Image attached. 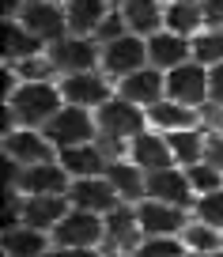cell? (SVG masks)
<instances>
[{
  "label": "cell",
  "instance_id": "cell-1",
  "mask_svg": "<svg viewBox=\"0 0 223 257\" xmlns=\"http://www.w3.org/2000/svg\"><path fill=\"white\" fill-rule=\"evenodd\" d=\"M64 106L61 83L57 80H23L8 98H4V133L19 125L31 128H46L49 117Z\"/></svg>",
  "mask_w": 223,
  "mask_h": 257
},
{
  "label": "cell",
  "instance_id": "cell-2",
  "mask_svg": "<svg viewBox=\"0 0 223 257\" xmlns=\"http://www.w3.org/2000/svg\"><path fill=\"white\" fill-rule=\"evenodd\" d=\"M95 121H98V137L102 140H125V144L133 137H140L144 128H152L148 125V110L129 102V98H121V95L106 98L95 110Z\"/></svg>",
  "mask_w": 223,
  "mask_h": 257
},
{
  "label": "cell",
  "instance_id": "cell-3",
  "mask_svg": "<svg viewBox=\"0 0 223 257\" xmlns=\"http://www.w3.org/2000/svg\"><path fill=\"white\" fill-rule=\"evenodd\" d=\"M46 137L53 140L57 152H61V148H76V144H91V140H98L95 110H83V106H68V102H64L61 110L49 117Z\"/></svg>",
  "mask_w": 223,
  "mask_h": 257
},
{
  "label": "cell",
  "instance_id": "cell-4",
  "mask_svg": "<svg viewBox=\"0 0 223 257\" xmlns=\"http://www.w3.org/2000/svg\"><path fill=\"white\" fill-rule=\"evenodd\" d=\"M49 57H53L57 72L68 76V72H91L102 64V46H98L91 34H64L61 42L49 46Z\"/></svg>",
  "mask_w": 223,
  "mask_h": 257
},
{
  "label": "cell",
  "instance_id": "cell-5",
  "mask_svg": "<svg viewBox=\"0 0 223 257\" xmlns=\"http://www.w3.org/2000/svg\"><path fill=\"white\" fill-rule=\"evenodd\" d=\"M102 238H106V219L98 212L68 208L64 219L53 227V246H91V249H98Z\"/></svg>",
  "mask_w": 223,
  "mask_h": 257
},
{
  "label": "cell",
  "instance_id": "cell-6",
  "mask_svg": "<svg viewBox=\"0 0 223 257\" xmlns=\"http://www.w3.org/2000/svg\"><path fill=\"white\" fill-rule=\"evenodd\" d=\"M61 95L68 106H83V110H98L106 98H114L118 91H110V80H106L102 68H91V72H68L61 76Z\"/></svg>",
  "mask_w": 223,
  "mask_h": 257
},
{
  "label": "cell",
  "instance_id": "cell-7",
  "mask_svg": "<svg viewBox=\"0 0 223 257\" xmlns=\"http://www.w3.org/2000/svg\"><path fill=\"white\" fill-rule=\"evenodd\" d=\"M148 64V38H140V34H121V38L106 42L102 46V68L110 80H125L129 72H136V68H144Z\"/></svg>",
  "mask_w": 223,
  "mask_h": 257
},
{
  "label": "cell",
  "instance_id": "cell-8",
  "mask_svg": "<svg viewBox=\"0 0 223 257\" xmlns=\"http://www.w3.org/2000/svg\"><path fill=\"white\" fill-rule=\"evenodd\" d=\"M19 23L34 31L46 46L61 42L68 34V19H64V0H27L19 12Z\"/></svg>",
  "mask_w": 223,
  "mask_h": 257
},
{
  "label": "cell",
  "instance_id": "cell-9",
  "mask_svg": "<svg viewBox=\"0 0 223 257\" xmlns=\"http://www.w3.org/2000/svg\"><path fill=\"white\" fill-rule=\"evenodd\" d=\"M136 216H140V231L144 238H178L185 231V208H174L167 201H155V197H144L136 204Z\"/></svg>",
  "mask_w": 223,
  "mask_h": 257
},
{
  "label": "cell",
  "instance_id": "cell-10",
  "mask_svg": "<svg viewBox=\"0 0 223 257\" xmlns=\"http://www.w3.org/2000/svg\"><path fill=\"white\" fill-rule=\"evenodd\" d=\"M167 98L200 110L208 102V68L197 64V61H185L178 68H170L167 72Z\"/></svg>",
  "mask_w": 223,
  "mask_h": 257
},
{
  "label": "cell",
  "instance_id": "cell-11",
  "mask_svg": "<svg viewBox=\"0 0 223 257\" xmlns=\"http://www.w3.org/2000/svg\"><path fill=\"white\" fill-rule=\"evenodd\" d=\"M4 155L19 159L23 167H34V163L57 159V148H53V140L46 137V128L19 125V128H12V133H4Z\"/></svg>",
  "mask_w": 223,
  "mask_h": 257
},
{
  "label": "cell",
  "instance_id": "cell-12",
  "mask_svg": "<svg viewBox=\"0 0 223 257\" xmlns=\"http://www.w3.org/2000/svg\"><path fill=\"white\" fill-rule=\"evenodd\" d=\"M118 95L144 106V110H152L159 98H167V72L155 68V64H144V68L129 72L125 80H118Z\"/></svg>",
  "mask_w": 223,
  "mask_h": 257
},
{
  "label": "cell",
  "instance_id": "cell-13",
  "mask_svg": "<svg viewBox=\"0 0 223 257\" xmlns=\"http://www.w3.org/2000/svg\"><path fill=\"white\" fill-rule=\"evenodd\" d=\"M148 197H155V201H167L174 204V208H189V204H197L193 197V185H189V174H185V167H163V170H152L148 174Z\"/></svg>",
  "mask_w": 223,
  "mask_h": 257
},
{
  "label": "cell",
  "instance_id": "cell-14",
  "mask_svg": "<svg viewBox=\"0 0 223 257\" xmlns=\"http://www.w3.org/2000/svg\"><path fill=\"white\" fill-rule=\"evenodd\" d=\"M68 204L72 208H83V212H98V216H106L110 208H118L121 197L114 193L110 178H72L68 185Z\"/></svg>",
  "mask_w": 223,
  "mask_h": 257
},
{
  "label": "cell",
  "instance_id": "cell-15",
  "mask_svg": "<svg viewBox=\"0 0 223 257\" xmlns=\"http://www.w3.org/2000/svg\"><path fill=\"white\" fill-rule=\"evenodd\" d=\"M61 167L72 178H102L110 167V152H106V140H91V144H76V148H61L57 152Z\"/></svg>",
  "mask_w": 223,
  "mask_h": 257
},
{
  "label": "cell",
  "instance_id": "cell-16",
  "mask_svg": "<svg viewBox=\"0 0 223 257\" xmlns=\"http://www.w3.org/2000/svg\"><path fill=\"white\" fill-rule=\"evenodd\" d=\"M118 12L125 19L129 34H140V38H152L155 31L167 27V4L163 0H118Z\"/></svg>",
  "mask_w": 223,
  "mask_h": 257
},
{
  "label": "cell",
  "instance_id": "cell-17",
  "mask_svg": "<svg viewBox=\"0 0 223 257\" xmlns=\"http://www.w3.org/2000/svg\"><path fill=\"white\" fill-rule=\"evenodd\" d=\"M129 159L144 170V174H152V170H163V167H174V155H170V144L163 137L159 128H144L140 137L129 140Z\"/></svg>",
  "mask_w": 223,
  "mask_h": 257
},
{
  "label": "cell",
  "instance_id": "cell-18",
  "mask_svg": "<svg viewBox=\"0 0 223 257\" xmlns=\"http://www.w3.org/2000/svg\"><path fill=\"white\" fill-rule=\"evenodd\" d=\"M193 61V46L185 34L178 31H155L152 38H148V64H155V68H163V72H170V68H178V64Z\"/></svg>",
  "mask_w": 223,
  "mask_h": 257
},
{
  "label": "cell",
  "instance_id": "cell-19",
  "mask_svg": "<svg viewBox=\"0 0 223 257\" xmlns=\"http://www.w3.org/2000/svg\"><path fill=\"white\" fill-rule=\"evenodd\" d=\"M68 185H72V174L61 167V159H46V163H34V167L23 170L19 193H27V197H42V193H64V197H68Z\"/></svg>",
  "mask_w": 223,
  "mask_h": 257
},
{
  "label": "cell",
  "instance_id": "cell-20",
  "mask_svg": "<svg viewBox=\"0 0 223 257\" xmlns=\"http://www.w3.org/2000/svg\"><path fill=\"white\" fill-rule=\"evenodd\" d=\"M106 178H110L114 193L121 197V204H140L144 197H148V174H144L133 159H110Z\"/></svg>",
  "mask_w": 223,
  "mask_h": 257
},
{
  "label": "cell",
  "instance_id": "cell-21",
  "mask_svg": "<svg viewBox=\"0 0 223 257\" xmlns=\"http://www.w3.org/2000/svg\"><path fill=\"white\" fill-rule=\"evenodd\" d=\"M118 8L114 0H64V19H68V34H91L106 23V16Z\"/></svg>",
  "mask_w": 223,
  "mask_h": 257
},
{
  "label": "cell",
  "instance_id": "cell-22",
  "mask_svg": "<svg viewBox=\"0 0 223 257\" xmlns=\"http://www.w3.org/2000/svg\"><path fill=\"white\" fill-rule=\"evenodd\" d=\"M106 242L114 249H136L140 246V216H136V204H118V208L106 212Z\"/></svg>",
  "mask_w": 223,
  "mask_h": 257
},
{
  "label": "cell",
  "instance_id": "cell-23",
  "mask_svg": "<svg viewBox=\"0 0 223 257\" xmlns=\"http://www.w3.org/2000/svg\"><path fill=\"white\" fill-rule=\"evenodd\" d=\"M68 197L64 193H42V197H27L23 204V223L38 227V231H49L53 234V227L64 219V212H68Z\"/></svg>",
  "mask_w": 223,
  "mask_h": 257
},
{
  "label": "cell",
  "instance_id": "cell-24",
  "mask_svg": "<svg viewBox=\"0 0 223 257\" xmlns=\"http://www.w3.org/2000/svg\"><path fill=\"white\" fill-rule=\"evenodd\" d=\"M53 246V234L38 231L31 223H19L4 231V257H46Z\"/></svg>",
  "mask_w": 223,
  "mask_h": 257
},
{
  "label": "cell",
  "instance_id": "cell-25",
  "mask_svg": "<svg viewBox=\"0 0 223 257\" xmlns=\"http://www.w3.org/2000/svg\"><path fill=\"white\" fill-rule=\"evenodd\" d=\"M46 42L38 38L34 31H27L19 19H4V61L8 64H19V61H27V57H34V53H46Z\"/></svg>",
  "mask_w": 223,
  "mask_h": 257
},
{
  "label": "cell",
  "instance_id": "cell-26",
  "mask_svg": "<svg viewBox=\"0 0 223 257\" xmlns=\"http://www.w3.org/2000/svg\"><path fill=\"white\" fill-rule=\"evenodd\" d=\"M200 121V110L193 106H182L174 98H159V102L148 110V125L159 128V133H174V128H197Z\"/></svg>",
  "mask_w": 223,
  "mask_h": 257
},
{
  "label": "cell",
  "instance_id": "cell-27",
  "mask_svg": "<svg viewBox=\"0 0 223 257\" xmlns=\"http://www.w3.org/2000/svg\"><path fill=\"white\" fill-rule=\"evenodd\" d=\"M170 144V155H174L178 167H193V163L204 159V137L200 128H174V133H163Z\"/></svg>",
  "mask_w": 223,
  "mask_h": 257
},
{
  "label": "cell",
  "instance_id": "cell-28",
  "mask_svg": "<svg viewBox=\"0 0 223 257\" xmlns=\"http://www.w3.org/2000/svg\"><path fill=\"white\" fill-rule=\"evenodd\" d=\"M204 27V16H200V0H167V31H178L185 38Z\"/></svg>",
  "mask_w": 223,
  "mask_h": 257
},
{
  "label": "cell",
  "instance_id": "cell-29",
  "mask_svg": "<svg viewBox=\"0 0 223 257\" xmlns=\"http://www.w3.org/2000/svg\"><path fill=\"white\" fill-rule=\"evenodd\" d=\"M193 46V61L204 64V68H212V64L223 61V27H204V31H197L189 38Z\"/></svg>",
  "mask_w": 223,
  "mask_h": 257
},
{
  "label": "cell",
  "instance_id": "cell-30",
  "mask_svg": "<svg viewBox=\"0 0 223 257\" xmlns=\"http://www.w3.org/2000/svg\"><path fill=\"white\" fill-rule=\"evenodd\" d=\"M178 238L185 242V249H197V253H219V249H223V231L200 223V219H189Z\"/></svg>",
  "mask_w": 223,
  "mask_h": 257
},
{
  "label": "cell",
  "instance_id": "cell-31",
  "mask_svg": "<svg viewBox=\"0 0 223 257\" xmlns=\"http://www.w3.org/2000/svg\"><path fill=\"white\" fill-rule=\"evenodd\" d=\"M8 64V61H4ZM19 72V80H53L57 76V64H53V57H49V49L46 53H34V57H27V61H19V64H12Z\"/></svg>",
  "mask_w": 223,
  "mask_h": 257
},
{
  "label": "cell",
  "instance_id": "cell-32",
  "mask_svg": "<svg viewBox=\"0 0 223 257\" xmlns=\"http://www.w3.org/2000/svg\"><path fill=\"white\" fill-rule=\"evenodd\" d=\"M185 174H189V185H193V193H197V197L223 189V174H219L215 167H208L204 159H200V163H193V167H185Z\"/></svg>",
  "mask_w": 223,
  "mask_h": 257
},
{
  "label": "cell",
  "instance_id": "cell-33",
  "mask_svg": "<svg viewBox=\"0 0 223 257\" xmlns=\"http://www.w3.org/2000/svg\"><path fill=\"white\" fill-rule=\"evenodd\" d=\"M193 212H197V219H200V223H208V227H215V231H223V189L197 197Z\"/></svg>",
  "mask_w": 223,
  "mask_h": 257
},
{
  "label": "cell",
  "instance_id": "cell-34",
  "mask_svg": "<svg viewBox=\"0 0 223 257\" xmlns=\"http://www.w3.org/2000/svg\"><path fill=\"white\" fill-rule=\"evenodd\" d=\"M133 253L136 257H185V242L182 238H144Z\"/></svg>",
  "mask_w": 223,
  "mask_h": 257
},
{
  "label": "cell",
  "instance_id": "cell-35",
  "mask_svg": "<svg viewBox=\"0 0 223 257\" xmlns=\"http://www.w3.org/2000/svg\"><path fill=\"white\" fill-rule=\"evenodd\" d=\"M121 34H129V27H125V19H121V12L114 8L110 16H106V23L95 31V42L98 46H106V42H114V38H121Z\"/></svg>",
  "mask_w": 223,
  "mask_h": 257
},
{
  "label": "cell",
  "instance_id": "cell-36",
  "mask_svg": "<svg viewBox=\"0 0 223 257\" xmlns=\"http://www.w3.org/2000/svg\"><path fill=\"white\" fill-rule=\"evenodd\" d=\"M204 163L223 174V133H208L204 137Z\"/></svg>",
  "mask_w": 223,
  "mask_h": 257
},
{
  "label": "cell",
  "instance_id": "cell-37",
  "mask_svg": "<svg viewBox=\"0 0 223 257\" xmlns=\"http://www.w3.org/2000/svg\"><path fill=\"white\" fill-rule=\"evenodd\" d=\"M208 102L223 106V61L208 68Z\"/></svg>",
  "mask_w": 223,
  "mask_h": 257
},
{
  "label": "cell",
  "instance_id": "cell-38",
  "mask_svg": "<svg viewBox=\"0 0 223 257\" xmlns=\"http://www.w3.org/2000/svg\"><path fill=\"white\" fill-rule=\"evenodd\" d=\"M204 27H223V0H200Z\"/></svg>",
  "mask_w": 223,
  "mask_h": 257
},
{
  "label": "cell",
  "instance_id": "cell-39",
  "mask_svg": "<svg viewBox=\"0 0 223 257\" xmlns=\"http://www.w3.org/2000/svg\"><path fill=\"white\" fill-rule=\"evenodd\" d=\"M46 257H102V253L91 246H49Z\"/></svg>",
  "mask_w": 223,
  "mask_h": 257
},
{
  "label": "cell",
  "instance_id": "cell-40",
  "mask_svg": "<svg viewBox=\"0 0 223 257\" xmlns=\"http://www.w3.org/2000/svg\"><path fill=\"white\" fill-rule=\"evenodd\" d=\"M23 4H27V0H4V19H19Z\"/></svg>",
  "mask_w": 223,
  "mask_h": 257
},
{
  "label": "cell",
  "instance_id": "cell-41",
  "mask_svg": "<svg viewBox=\"0 0 223 257\" xmlns=\"http://www.w3.org/2000/svg\"><path fill=\"white\" fill-rule=\"evenodd\" d=\"M102 257H136V253H125V249H110V253H102Z\"/></svg>",
  "mask_w": 223,
  "mask_h": 257
},
{
  "label": "cell",
  "instance_id": "cell-42",
  "mask_svg": "<svg viewBox=\"0 0 223 257\" xmlns=\"http://www.w3.org/2000/svg\"><path fill=\"white\" fill-rule=\"evenodd\" d=\"M185 257H215V253H197V249H185Z\"/></svg>",
  "mask_w": 223,
  "mask_h": 257
},
{
  "label": "cell",
  "instance_id": "cell-43",
  "mask_svg": "<svg viewBox=\"0 0 223 257\" xmlns=\"http://www.w3.org/2000/svg\"><path fill=\"white\" fill-rule=\"evenodd\" d=\"M215 257H223V249H219V253H215Z\"/></svg>",
  "mask_w": 223,
  "mask_h": 257
}]
</instances>
